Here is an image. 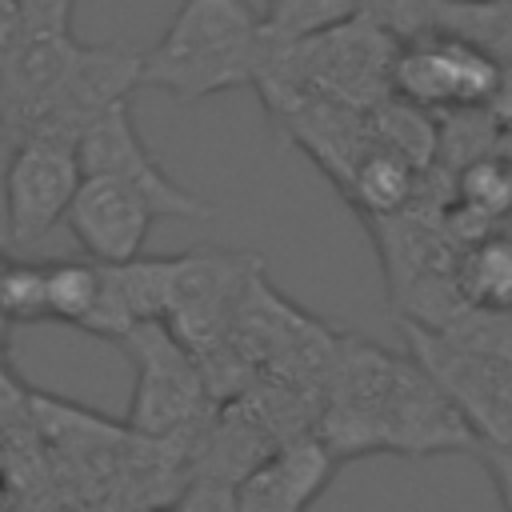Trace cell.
Instances as JSON below:
<instances>
[{"label":"cell","mask_w":512,"mask_h":512,"mask_svg":"<svg viewBox=\"0 0 512 512\" xmlns=\"http://www.w3.org/2000/svg\"><path fill=\"white\" fill-rule=\"evenodd\" d=\"M312 432L336 460L368 452H476L480 444L460 404L412 352L400 356L356 336H340Z\"/></svg>","instance_id":"obj_1"},{"label":"cell","mask_w":512,"mask_h":512,"mask_svg":"<svg viewBox=\"0 0 512 512\" xmlns=\"http://www.w3.org/2000/svg\"><path fill=\"white\" fill-rule=\"evenodd\" d=\"M260 16L244 0H184L144 52V84L180 104L256 84Z\"/></svg>","instance_id":"obj_2"},{"label":"cell","mask_w":512,"mask_h":512,"mask_svg":"<svg viewBox=\"0 0 512 512\" xmlns=\"http://www.w3.org/2000/svg\"><path fill=\"white\" fill-rule=\"evenodd\" d=\"M496 52L456 32H412L396 44L392 96L420 112H480L504 88Z\"/></svg>","instance_id":"obj_3"},{"label":"cell","mask_w":512,"mask_h":512,"mask_svg":"<svg viewBox=\"0 0 512 512\" xmlns=\"http://www.w3.org/2000/svg\"><path fill=\"white\" fill-rule=\"evenodd\" d=\"M120 348L136 360V388L128 404L132 432L164 440L200 416L208 400L200 356L188 344H180V336L164 320L132 328L120 340Z\"/></svg>","instance_id":"obj_4"},{"label":"cell","mask_w":512,"mask_h":512,"mask_svg":"<svg viewBox=\"0 0 512 512\" xmlns=\"http://www.w3.org/2000/svg\"><path fill=\"white\" fill-rule=\"evenodd\" d=\"M84 184L80 144L60 136H24L8 144L4 164V228L12 244H36L44 240L60 220H68V208Z\"/></svg>","instance_id":"obj_5"},{"label":"cell","mask_w":512,"mask_h":512,"mask_svg":"<svg viewBox=\"0 0 512 512\" xmlns=\"http://www.w3.org/2000/svg\"><path fill=\"white\" fill-rule=\"evenodd\" d=\"M140 84H144V52L140 48H132L124 40H108V44H84L80 40L64 84L56 88L48 108L28 124V132H20L16 140L60 136V140L80 144L84 128L96 116H104L108 108L128 104Z\"/></svg>","instance_id":"obj_6"},{"label":"cell","mask_w":512,"mask_h":512,"mask_svg":"<svg viewBox=\"0 0 512 512\" xmlns=\"http://www.w3.org/2000/svg\"><path fill=\"white\" fill-rule=\"evenodd\" d=\"M260 260L240 252H184L176 256V284L164 324L188 344L196 356L220 348L236 324L248 280Z\"/></svg>","instance_id":"obj_7"},{"label":"cell","mask_w":512,"mask_h":512,"mask_svg":"<svg viewBox=\"0 0 512 512\" xmlns=\"http://www.w3.org/2000/svg\"><path fill=\"white\" fill-rule=\"evenodd\" d=\"M80 164H84V176H124V180L140 184L156 200L160 216H172V220H208L212 216V204H204L200 196L180 188L160 168V160L144 148V140L132 124V100L108 108L104 116H96L84 128Z\"/></svg>","instance_id":"obj_8"},{"label":"cell","mask_w":512,"mask_h":512,"mask_svg":"<svg viewBox=\"0 0 512 512\" xmlns=\"http://www.w3.org/2000/svg\"><path fill=\"white\" fill-rule=\"evenodd\" d=\"M156 220H164V216L140 184H132L124 176H84L64 224L88 260L128 264L140 256Z\"/></svg>","instance_id":"obj_9"},{"label":"cell","mask_w":512,"mask_h":512,"mask_svg":"<svg viewBox=\"0 0 512 512\" xmlns=\"http://www.w3.org/2000/svg\"><path fill=\"white\" fill-rule=\"evenodd\" d=\"M336 468L340 460L316 432L284 440L236 484V512H308Z\"/></svg>","instance_id":"obj_10"},{"label":"cell","mask_w":512,"mask_h":512,"mask_svg":"<svg viewBox=\"0 0 512 512\" xmlns=\"http://www.w3.org/2000/svg\"><path fill=\"white\" fill-rule=\"evenodd\" d=\"M176 284V256H136L128 264H104V296L84 332L124 340L132 328L164 320Z\"/></svg>","instance_id":"obj_11"},{"label":"cell","mask_w":512,"mask_h":512,"mask_svg":"<svg viewBox=\"0 0 512 512\" xmlns=\"http://www.w3.org/2000/svg\"><path fill=\"white\" fill-rule=\"evenodd\" d=\"M452 284L464 308L484 316H508L512 312V232H488L464 244Z\"/></svg>","instance_id":"obj_12"},{"label":"cell","mask_w":512,"mask_h":512,"mask_svg":"<svg viewBox=\"0 0 512 512\" xmlns=\"http://www.w3.org/2000/svg\"><path fill=\"white\" fill-rule=\"evenodd\" d=\"M416 180H420V168L412 160H404L400 152L392 148H372L356 172L348 176V184L340 188L368 220H392L400 208H408V200L416 196Z\"/></svg>","instance_id":"obj_13"},{"label":"cell","mask_w":512,"mask_h":512,"mask_svg":"<svg viewBox=\"0 0 512 512\" xmlns=\"http://www.w3.org/2000/svg\"><path fill=\"white\" fill-rule=\"evenodd\" d=\"M512 216V160L508 156H468L456 172V216L476 224L480 236L496 232L492 224Z\"/></svg>","instance_id":"obj_14"},{"label":"cell","mask_w":512,"mask_h":512,"mask_svg":"<svg viewBox=\"0 0 512 512\" xmlns=\"http://www.w3.org/2000/svg\"><path fill=\"white\" fill-rule=\"evenodd\" d=\"M368 12V0H268L260 32L272 44H304Z\"/></svg>","instance_id":"obj_15"},{"label":"cell","mask_w":512,"mask_h":512,"mask_svg":"<svg viewBox=\"0 0 512 512\" xmlns=\"http://www.w3.org/2000/svg\"><path fill=\"white\" fill-rule=\"evenodd\" d=\"M104 296V264L52 260L48 264V316L72 328H88Z\"/></svg>","instance_id":"obj_16"},{"label":"cell","mask_w":512,"mask_h":512,"mask_svg":"<svg viewBox=\"0 0 512 512\" xmlns=\"http://www.w3.org/2000/svg\"><path fill=\"white\" fill-rule=\"evenodd\" d=\"M0 320L8 324H44L48 316V264L8 260L0 276Z\"/></svg>","instance_id":"obj_17"},{"label":"cell","mask_w":512,"mask_h":512,"mask_svg":"<svg viewBox=\"0 0 512 512\" xmlns=\"http://www.w3.org/2000/svg\"><path fill=\"white\" fill-rule=\"evenodd\" d=\"M72 4L76 0H20L28 32H72Z\"/></svg>","instance_id":"obj_18"},{"label":"cell","mask_w":512,"mask_h":512,"mask_svg":"<svg viewBox=\"0 0 512 512\" xmlns=\"http://www.w3.org/2000/svg\"><path fill=\"white\" fill-rule=\"evenodd\" d=\"M476 456H480L484 472L492 476V488H496L504 512H512V448H504V444H476Z\"/></svg>","instance_id":"obj_19"},{"label":"cell","mask_w":512,"mask_h":512,"mask_svg":"<svg viewBox=\"0 0 512 512\" xmlns=\"http://www.w3.org/2000/svg\"><path fill=\"white\" fill-rule=\"evenodd\" d=\"M24 40H28V20H24L20 0H0V72L12 64Z\"/></svg>","instance_id":"obj_20"},{"label":"cell","mask_w":512,"mask_h":512,"mask_svg":"<svg viewBox=\"0 0 512 512\" xmlns=\"http://www.w3.org/2000/svg\"><path fill=\"white\" fill-rule=\"evenodd\" d=\"M8 132V96H4V76H0V136Z\"/></svg>","instance_id":"obj_21"},{"label":"cell","mask_w":512,"mask_h":512,"mask_svg":"<svg viewBox=\"0 0 512 512\" xmlns=\"http://www.w3.org/2000/svg\"><path fill=\"white\" fill-rule=\"evenodd\" d=\"M136 512H176V508H164V504H152V508H136Z\"/></svg>","instance_id":"obj_22"},{"label":"cell","mask_w":512,"mask_h":512,"mask_svg":"<svg viewBox=\"0 0 512 512\" xmlns=\"http://www.w3.org/2000/svg\"><path fill=\"white\" fill-rule=\"evenodd\" d=\"M4 268H8V256H4V252H0V276H4Z\"/></svg>","instance_id":"obj_23"},{"label":"cell","mask_w":512,"mask_h":512,"mask_svg":"<svg viewBox=\"0 0 512 512\" xmlns=\"http://www.w3.org/2000/svg\"><path fill=\"white\" fill-rule=\"evenodd\" d=\"M0 488H4V456H0Z\"/></svg>","instance_id":"obj_24"}]
</instances>
